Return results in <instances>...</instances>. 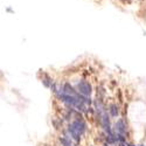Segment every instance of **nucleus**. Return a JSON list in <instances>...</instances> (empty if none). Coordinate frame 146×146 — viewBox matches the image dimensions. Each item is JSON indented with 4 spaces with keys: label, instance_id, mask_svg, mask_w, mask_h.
Instances as JSON below:
<instances>
[{
    "label": "nucleus",
    "instance_id": "f257e3e1",
    "mask_svg": "<svg viewBox=\"0 0 146 146\" xmlns=\"http://www.w3.org/2000/svg\"><path fill=\"white\" fill-rule=\"evenodd\" d=\"M86 127L87 126H86V124H84V121L81 120V119H77L69 126V132H70V135L74 137V139L78 140L80 137L83 135V132L86 131Z\"/></svg>",
    "mask_w": 146,
    "mask_h": 146
},
{
    "label": "nucleus",
    "instance_id": "f03ea898",
    "mask_svg": "<svg viewBox=\"0 0 146 146\" xmlns=\"http://www.w3.org/2000/svg\"><path fill=\"white\" fill-rule=\"evenodd\" d=\"M77 89H78L77 91H78L81 95L86 96V97L90 96V94H91V87H90V84H89L88 82H86V81L80 82V83L77 84Z\"/></svg>",
    "mask_w": 146,
    "mask_h": 146
},
{
    "label": "nucleus",
    "instance_id": "7ed1b4c3",
    "mask_svg": "<svg viewBox=\"0 0 146 146\" xmlns=\"http://www.w3.org/2000/svg\"><path fill=\"white\" fill-rule=\"evenodd\" d=\"M116 130L119 135H124L125 133V125H124V121L123 120H118L117 124H116Z\"/></svg>",
    "mask_w": 146,
    "mask_h": 146
},
{
    "label": "nucleus",
    "instance_id": "20e7f679",
    "mask_svg": "<svg viewBox=\"0 0 146 146\" xmlns=\"http://www.w3.org/2000/svg\"><path fill=\"white\" fill-rule=\"evenodd\" d=\"M61 143L63 144V146H71L70 141H69V140H67L66 138H61Z\"/></svg>",
    "mask_w": 146,
    "mask_h": 146
},
{
    "label": "nucleus",
    "instance_id": "39448f33",
    "mask_svg": "<svg viewBox=\"0 0 146 146\" xmlns=\"http://www.w3.org/2000/svg\"><path fill=\"white\" fill-rule=\"evenodd\" d=\"M110 110H111V115H112V116H117V115H118V110H116V106H115V105L111 106Z\"/></svg>",
    "mask_w": 146,
    "mask_h": 146
},
{
    "label": "nucleus",
    "instance_id": "423d86ee",
    "mask_svg": "<svg viewBox=\"0 0 146 146\" xmlns=\"http://www.w3.org/2000/svg\"><path fill=\"white\" fill-rule=\"evenodd\" d=\"M120 146H124V145H120Z\"/></svg>",
    "mask_w": 146,
    "mask_h": 146
}]
</instances>
